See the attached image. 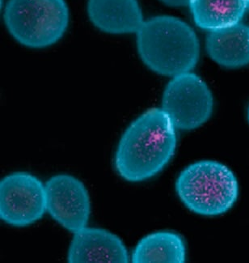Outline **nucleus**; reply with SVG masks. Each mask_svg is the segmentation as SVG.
I'll return each mask as SVG.
<instances>
[{
    "label": "nucleus",
    "instance_id": "1",
    "mask_svg": "<svg viewBox=\"0 0 249 263\" xmlns=\"http://www.w3.org/2000/svg\"><path fill=\"white\" fill-rule=\"evenodd\" d=\"M177 129L162 109L145 111L126 128L118 143L114 167L129 182L153 178L165 168L175 153Z\"/></svg>",
    "mask_w": 249,
    "mask_h": 263
},
{
    "label": "nucleus",
    "instance_id": "2",
    "mask_svg": "<svg viewBox=\"0 0 249 263\" xmlns=\"http://www.w3.org/2000/svg\"><path fill=\"white\" fill-rule=\"evenodd\" d=\"M135 34L141 60L157 74L174 77L189 72L198 63V37L192 28L178 18H150Z\"/></svg>",
    "mask_w": 249,
    "mask_h": 263
},
{
    "label": "nucleus",
    "instance_id": "3",
    "mask_svg": "<svg viewBox=\"0 0 249 263\" xmlns=\"http://www.w3.org/2000/svg\"><path fill=\"white\" fill-rule=\"evenodd\" d=\"M176 191L191 212L215 216L228 212L237 200L239 185L224 164L203 160L188 166L176 181Z\"/></svg>",
    "mask_w": 249,
    "mask_h": 263
},
{
    "label": "nucleus",
    "instance_id": "4",
    "mask_svg": "<svg viewBox=\"0 0 249 263\" xmlns=\"http://www.w3.org/2000/svg\"><path fill=\"white\" fill-rule=\"evenodd\" d=\"M69 18L65 0H8L4 14L10 34L32 49L55 44L66 33Z\"/></svg>",
    "mask_w": 249,
    "mask_h": 263
},
{
    "label": "nucleus",
    "instance_id": "5",
    "mask_svg": "<svg viewBox=\"0 0 249 263\" xmlns=\"http://www.w3.org/2000/svg\"><path fill=\"white\" fill-rule=\"evenodd\" d=\"M213 106L207 84L190 71L173 77L162 98L161 109L177 130H192L202 126L210 118Z\"/></svg>",
    "mask_w": 249,
    "mask_h": 263
},
{
    "label": "nucleus",
    "instance_id": "6",
    "mask_svg": "<svg viewBox=\"0 0 249 263\" xmlns=\"http://www.w3.org/2000/svg\"><path fill=\"white\" fill-rule=\"evenodd\" d=\"M46 209V186L26 172L8 174L0 181V217L14 227L39 221Z\"/></svg>",
    "mask_w": 249,
    "mask_h": 263
},
{
    "label": "nucleus",
    "instance_id": "7",
    "mask_svg": "<svg viewBox=\"0 0 249 263\" xmlns=\"http://www.w3.org/2000/svg\"><path fill=\"white\" fill-rule=\"evenodd\" d=\"M45 186L46 209L57 223L72 233L87 227L91 201L82 181L69 174H58Z\"/></svg>",
    "mask_w": 249,
    "mask_h": 263
},
{
    "label": "nucleus",
    "instance_id": "8",
    "mask_svg": "<svg viewBox=\"0 0 249 263\" xmlns=\"http://www.w3.org/2000/svg\"><path fill=\"white\" fill-rule=\"evenodd\" d=\"M126 246L106 229L85 227L74 233L67 255L70 263H126Z\"/></svg>",
    "mask_w": 249,
    "mask_h": 263
},
{
    "label": "nucleus",
    "instance_id": "9",
    "mask_svg": "<svg viewBox=\"0 0 249 263\" xmlns=\"http://www.w3.org/2000/svg\"><path fill=\"white\" fill-rule=\"evenodd\" d=\"M90 21L109 34L136 33L144 22L137 0H88Z\"/></svg>",
    "mask_w": 249,
    "mask_h": 263
},
{
    "label": "nucleus",
    "instance_id": "10",
    "mask_svg": "<svg viewBox=\"0 0 249 263\" xmlns=\"http://www.w3.org/2000/svg\"><path fill=\"white\" fill-rule=\"evenodd\" d=\"M206 49L214 61L227 68H238L249 63V27L239 23L210 31Z\"/></svg>",
    "mask_w": 249,
    "mask_h": 263
},
{
    "label": "nucleus",
    "instance_id": "11",
    "mask_svg": "<svg viewBox=\"0 0 249 263\" xmlns=\"http://www.w3.org/2000/svg\"><path fill=\"white\" fill-rule=\"evenodd\" d=\"M186 249L183 239L171 232L150 233L141 239L132 254L133 263H183Z\"/></svg>",
    "mask_w": 249,
    "mask_h": 263
},
{
    "label": "nucleus",
    "instance_id": "12",
    "mask_svg": "<svg viewBox=\"0 0 249 263\" xmlns=\"http://www.w3.org/2000/svg\"><path fill=\"white\" fill-rule=\"evenodd\" d=\"M195 23L210 31L240 22L248 6L247 0H190Z\"/></svg>",
    "mask_w": 249,
    "mask_h": 263
},
{
    "label": "nucleus",
    "instance_id": "13",
    "mask_svg": "<svg viewBox=\"0 0 249 263\" xmlns=\"http://www.w3.org/2000/svg\"><path fill=\"white\" fill-rule=\"evenodd\" d=\"M161 2L171 7H184L189 5L190 0H160Z\"/></svg>",
    "mask_w": 249,
    "mask_h": 263
},
{
    "label": "nucleus",
    "instance_id": "14",
    "mask_svg": "<svg viewBox=\"0 0 249 263\" xmlns=\"http://www.w3.org/2000/svg\"><path fill=\"white\" fill-rule=\"evenodd\" d=\"M248 121H249V109H248Z\"/></svg>",
    "mask_w": 249,
    "mask_h": 263
},
{
    "label": "nucleus",
    "instance_id": "15",
    "mask_svg": "<svg viewBox=\"0 0 249 263\" xmlns=\"http://www.w3.org/2000/svg\"><path fill=\"white\" fill-rule=\"evenodd\" d=\"M247 3H248V5H249V0H247Z\"/></svg>",
    "mask_w": 249,
    "mask_h": 263
}]
</instances>
